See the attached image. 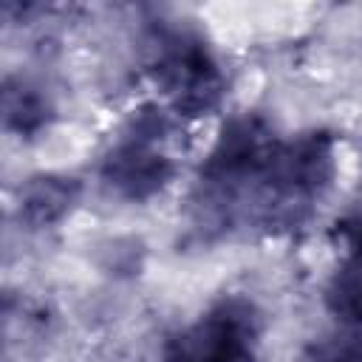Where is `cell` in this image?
Masks as SVG:
<instances>
[{
  "instance_id": "7a4b0ae2",
  "label": "cell",
  "mask_w": 362,
  "mask_h": 362,
  "mask_svg": "<svg viewBox=\"0 0 362 362\" xmlns=\"http://www.w3.org/2000/svg\"><path fill=\"white\" fill-rule=\"evenodd\" d=\"M266 317L255 300L226 294L161 345V362H257Z\"/></svg>"
},
{
  "instance_id": "3957f363",
  "label": "cell",
  "mask_w": 362,
  "mask_h": 362,
  "mask_svg": "<svg viewBox=\"0 0 362 362\" xmlns=\"http://www.w3.org/2000/svg\"><path fill=\"white\" fill-rule=\"evenodd\" d=\"M150 74L164 93L170 113L198 119L212 113L226 90L218 57L189 28H164L150 48Z\"/></svg>"
},
{
  "instance_id": "ba28073f",
  "label": "cell",
  "mask_w": 362,
  "mask_h": 362,
  "mask_svg": "<svg viewBox=\"0 0 362 362\" xmlns=\"http://www.w3.org/2000/svg\"><path fill=\"white\" fill-rule=\"evenodd\" d=\"M325 308L345 325L362 328V260H342L325 286Z\"/></svg>"
},
{
  "instance_id": "8992f818",
  "label": "cell",
  "mask_w": 362,
  "mask_h": 362,
  "mask_svg": "<svg viewBox=\"0 0 362 362\" xmlns=\"http://www.w3.org/2000/svg\"><path fill=\"white\" fill-rule=\"evenodd\" d=\"M79 198H82L79 178L65 173H37L20 184L14 212L25 229H34V232L51 229L76 209Z\"/></svg>"
},
{
  "instance_id": "6da1fadb",
  "label": "cell",
  "mask_w": 362,
  "mask_h": 362,
  "mask_svg": "<svg viewBox=\"0 0 362 362\" xmlns=\"http://www.w3.org/2000/svg\"><path fill=\"white\" fill-rule=\"evenodd\" d=\"M337 178V136L328 130H305L280 139L260 184L257 212L266 223H294L325 198Z\"/></svg>"
},
{
  "instance_id": "277c9868",
  "label": "cell",
  "mask_w": 362,
  "mask_h": 362,
  "mask_svg": "<svg viewBox=\"0 0 362 362\" xmlns=\"http://www.w3.org/2000/svg\"><path fill=\"white\" fill-rule=\"evenodd\" d=\"M170 113L141 107L133 113L127 133L102 156L99 178L122 201H150L175 178V158L167 153Z\"/></svg>"
},
{
  "instance_id": "30bf717a",
  "label": "cell",
  "mask_w": 362,
  "mask_h": 362,
  "mask_svg": "<svg viewBox=\"0 0 362 362\" xmlns=\"http://www.w3.org/2000/svg\"><path fill=\"white\" fill-rule=\"evenodd\" d=\"M334 235H337V240L342 246L345 260H362V212L342 218L337 223Z\"/></svg>"
},
{
  "instance_id": "52a82bcc",
  "label": "cell",
  "mask_w": 362,
  "mask_h": 362,
  "mask_svg": "<svg viewBox=\"0 0 362 362\" xmlns=\"http://www.w3.org/2000/svg\"><path fill=\"white\" fill-rule=\"evenodd\" d=\"M0 110L3 127L20 139H34L54 122V102L51 96L31 79L8 74L0 90Z\"/></svg>"
},
{
  "instance_id": "9c48e42d",
  "label": "cell",
  "mask_w": 362,
  "mask_h": 362,
  "mask_svg": "<svg viewBox=\"0 0 362 362\" xmlns=\"http://www.w3.org/2000/svg\"><path fill=\"white\" fill-rule=\"evenodd\" d=\"M311 362H362V334L348 331L314 342Z\"/></svg>"
},
{
  "instance_id": "5b68a950",
  "label": "cell",
  "mask_w": 362,
  "mask_h": 362,
  "mask_svg": "<svg viewBox=\"0 0 362 362\" xmlns=\"http://www.w3.org/2000/svg\"><path fill=\"white\" fill-rule=\"evenodd\" d=\"M280 139L257 113L229 119L201 164V184L221 201L226 195H252L260 184Z\"/></svg>"
}]
</instances>
